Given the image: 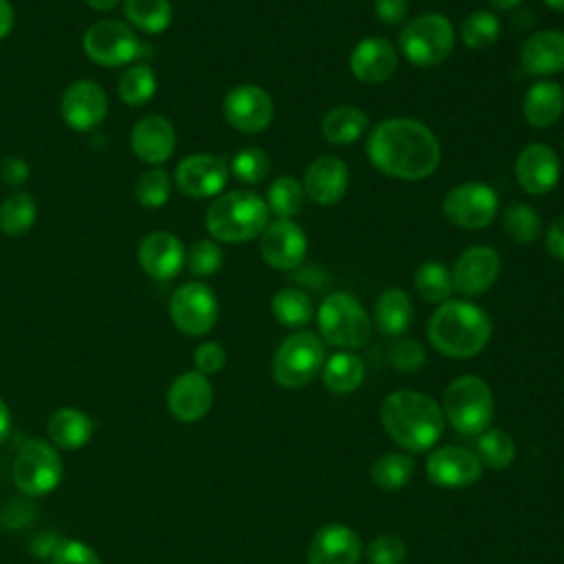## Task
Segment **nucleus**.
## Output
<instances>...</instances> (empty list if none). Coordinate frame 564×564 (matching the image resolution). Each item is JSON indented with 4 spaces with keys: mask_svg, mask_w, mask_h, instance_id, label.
Listing matches in <instances>:
<instances>
[{
    "mask_svg": "<svg viewBox=\"0 0 564 564\" xmlns=\"http://www.w3.org/2000/svg\"><path fill=\"white\" fill-rule=\"evenodd\" d=\"M368 161L386 176L421 181L436 172L441 143L432 128L410 117L379 121L366 141Z\"/></svg>",
    "mask_w": 564,
    "mask_h": 564,
    "instance_id": "obj_1",
    "label": "nucleus"
},
{
    "mask_svg": "<svg viewBox=\"0 0 564 564\" xmlns=\"http://www.w3.org/2000/svg\"><path fill=\"white\" fill-rule=\"evenodd\" d=\"M388 436L408 452L430 449L445 430L441 405L414 390L390 392L379 410Z\"/></svg>",
    "mask_w": 564,
    "mask_h": 564,
    "instance_id": "obj_2",
    "label": "nucleus"
},
{
    "mask_svg": "<svg viewBox=\"0 0 564 564\" xmlns=\"http://www.w3.org/2000/svg\"><path fill=\"white\" fill-rule=\"evenodd\" d=\"M491 337L489 315L469 300H445L427 319V339L445 357H476Z\"/></svg>",
    "mask_w": 564,
    "mask_h": 564,
    "instance_id": "obj_3",
    "label": "nucleus"
},
{
    "mask_svg": "<svg viewBox=\"0 0 564 564\" xmlns=\"http://www.w3.org/2000/svg\"><path fill=\"white\" fill-rule=\"evenodd\" d=\"M269 207L251 189H229L218 194L205 209V227L216 242H249L269 225Z\"/></svg>",
    "mask_w": 564,
    "mask_h": 564,
    "instance_id": "obj_4",
    "label": "nucleus"
},
{
    "mask_svg": "<svg viewBox=\"0 0 564 564\" xmlns=\"http://www.w3.org/2000/svg\"><path fill=\"white\" fill-rule=\"evenodd\" d=\"M454 26L443 13H421L399 31L397 46L401 55L419 68L443 64L454 51Z\"/></svg>",
    "mask_w": 564,
    "mask_h": 564,
    "instance_id": "obj_5",
    "label": "nucleus"
},
{
    "mask_svg": "<svg viewBox=\"0 0 564 564\" xmlns=\"http://www.w3.org/2000/svg\"><path fill=\"white\" fill-rule=\"evenodd\" d=\"M317 328L326 344L352 350L370 341L372 319L355 295L335 291L328 293L317 308Z\"/></svg>",
    "mask_w": 564,
    "mask_h": 564,
    "instance_id": "obj_6",
    "label": "nucleus"
},
{
    "mask_svg": "<svg viewBox=\"0 0 564 564\" xmlns=\"http://www.w3.org/2000/svg\"><path fill=\"white\" fill-rule=\"evenodd\" d=\"M445 421L465 436L485 432L494 416V397L489 386L476 375H463L454 379L441 403Z\"/></svg>",
    "mask_w": 564,
    "mask_h": 564,
    "instance_id": "obj_7",
    "label": "nucleus"
},
{
    "mask_svg": "<svg viewBox=\"0 0 564 564\" xmlns=\"http://www.w3.org/2000/svg\"><path fill=\"white\" fill-rule=\"evenodd\" d=\"M324 366V344L311 330H297L282 339L273 355L271 372L278 386L297 390Z\"/></svg>",
    "mask_w": 564,
    "mask_h": 564,
    "instance_id": "obj_8",
    "label": "nucleus"
},
{
    "mask_svg": "<svg viewBox=\"0 0 564 564\" xmlns=\"http://www.w3.org/2000/svg\"><path fill=\"white\" fill-rule=\"evenodd\" d=\"M64 476V465L57 447L44 438H29L15 454L13 482L26 496L51 494Z\"/></svg>",
    "mask_w": 564,
    "mask_h": 564,
    "instance_id": "obj_9",
    "label": "nucleus"
},
{
    "mask_svg": "<svg viewBox=\"0 0 564 564\" xmlns=\"http://www.w3.org/2000/svg\"><path fill=\"white\" fill-rule=\"evenodd\" d=\"M441 212L456 227L482 229L496 220L500 200L491 185L482 181H465L445 194Z\"/></svg>",
    "mask_w": 564,
    "mask_h": 564,
    "instance_id": "obj_10",
    "label": "nucleus"
},
{
    "mask_svg": "<svg viewBox=\"0 0 564 564\" xmlns=\"http://www.w3.org/2000/svg\"><path fill=\"white\" fill-rule=\"evenodd\" d=\"M82 46L90 62L106 68L126 66L134 62L143 51L137 33L119 20H99L88 26Z\"/></svg>",
    "mask_w": 564,
    "mask_h": 564,
    "instance_id": "obj_11",
    "label": "nucleus"
},
{
    "mask_svg": "<svg viewBox=\"0 0 564 564\" xmlns=\"http://www.w3.org/2000/svg\"><path fill=\"white\" fill-rule=\"evenodd\" d=\"M167 311L172 324L181 333L189 337H200L207 335L218 319V300L205 282L192 280L181 284L170 295Z\"/></svg>",
    "mask_w": 564,
    "mask_h": 564,
    "instance_id": "obj_12",
    "label": "nucleus"
},
{
    "mask_svg": "<svg viewBox=\"0 0 564 564\" xmlns=\"http://www.w3.org/2000/svg\"><path fill=\"white\" fill-rule=\"evenodd\" d=\"M225 121L245 134H258L273 121L275 106L271 95L256 84H238L223 99Z\"/></svg>",
    "mask_w": 564,
    "mask_h": 564,
    "instance_id": "obj_13",
    "label": "nucleus"
},
{
    "mask_svg": "<svg viewBox=\"0 0 564 564\" xmlns=\"http://www.w3.org/2000/svg\"><path fill=\"white\" fill-rule=\"evenodd\" d=\"M229 178V163L216 154H187L174 172L178 192L192 198H212L223 194Z\"/></svg>",
    "mask_w": 564,
    "mask_h": 564,
    "instance_id": "obj_14",
    "label": "nucleus"
},
{
    "mask_svg": "<svg viewBox=\"0 0 564 564\" xmlns=\"http://www.w3.org/2000/svg\"><path fill=\"white\" fill-rule=\"evenodd\" d=\"M308 240L304 229L289 218L269 220L260 234V256L262 260L278 271H293L306 258Z\"/></svg>",
    "mask_w": 564,
    "mask_h": 564,
    "instance_id": "obj_15",
    "label": "nucleus"
},
{
    "mask_svg": "<svg viewBox=\"0 0 564 564\" xmlns=\"http://www.w3.org/2000/svg\"><path fill=\"white\" fill-rule=\"evenodd\" d=\"M452 284L465 297L487 293L500 273V256L489 245H471L460 251L452 267Z\"/></svg>",
    "mask_w": 564,
    "mask_h": 564,
    "instance_id": "obj_16",
    "label": "nucleus"
},
{
    "mask_svg": "<svg viewBox=\"0 0 564 564\" xmlns=\"http://www.w3.org/2000/svg\"><path fill=\"white\" fill-rule=\"evenodd\" d=\"M59 110L68 128L77 132H88V130H95L106 119L108 95L97 82L77 79L64 90Z\"/></svg>",
    "mask_w": 564,
    "mask_h": 564,
    "instance_id": "obj_17",
    "label": "nucleus"
},
{
    "mask_svg": "<svg viewBox=\"0 0 564 564\" xmlns=\"http://www.w3.org/2000/svg\"><path fill=\"white\" fill-rule=\"evenodd\" d=\"M513 172H516L518 185L527 194L542 196V194H549L560 181V172H562L560 156L551 145L535 141L524 145L518 152Z\"/></svg>",
    "mask_w": 564,
    "mask_h": 564,
    "instance_id": "obj_18",
    "label": "nucleus"
},
{
    "mask_svg": "<svg viewBox=\"0 0 564 564\" xmlns=\"http://www.w3.org/2000/svg\"><path fill=\"white\" fill-rule=\"evenodd\" d=\"M348 66L352 77L361 84H383L397 73L399 53L390 40L368 35L350 51Z\"/></svg>",
    "mask_w": 564,
    "mask_h": 564,
    "instance_id": "obj_19",
    "label": "nucleus"
},
{
    "mask_svg": "<svg viewBox=\"0 0 564 564\" xmlns=\"http://www.w3.org/2000/svg\"><path fill=\"white\" fill-rule=\"evenodd\" d=\"M214 403V390L207 375L187 370L178 375L167 390V410L181 423L200 421Z\"/></svg>",
    "mask_w": 564,
    "mask_h": 564,
    "instance_id": "obj_20",
    "label": "nucleus"
},
{
    "mask_svg": "<svg viewBox=\"0 0 564 564\" xmlns=\"http://www.w3.org/2000/svg\"><path fill=\"white\" fill-rule=\"evenodd\" d=\"M425 471L434 485L447 487V489H460L480 478L482 463L474 452L465 447L445 445L430 454L425 463Z\"/></svg>",
    "mask_w": 564,
    "mask_h": 564,
    "instance_id": "obj_21",
    "label": "nucleus"
},
{
    "mask_svg": "<svg viewBox=\"0 0 564 564\" xmlns=\"http://www.w3.org/2000/svg\"><path fill=\"white\" fill-rule=\"evenodd\" d=\"M306 198L315 205H335L348 189V165L337 154H322L308 163L302 176Z\"/></svg>",
    "mask_w": 564,
    "mask_h": 564,
    "instance_id": "obj_22",
    "label": "nucleus"
},
{
    "mask_svg": "<svg viewBox=\"0 0 564 564\" xmlns=\"http://www.w3.org/2000/svg\"><path fill=\"white\" fill-rule=\"evenodd\" d=\"M130 148L139 161L159 167L176 150V130L163 115H145L132 126Z\"/></svg>",
    "mask_w": 564,
    "mask_h": 564,
    "instance_id": "obj_23",
    "label": "nucleus"
},
{
    "mask_svg": "<svg viewBox=\"0 0 564 564\" xmlns=\"http://www.w3.org/2000/svg\"><path fill=\"white\" fill-rule=\"evenodd\" d=\"M141 269L161 282H167L185 267V247L170 231H150L137 249Z\"/></svg>",
    "mask_w": 564,
    "mask_h": 564,
    "instance_id": "obj_24",
    "label": "nucleus"
},
{
    "mask_svg": "<svg viewBox=\"0 0 564 564\" xmlns=\"http://www.w3.org/2000/svg\"><path fill=\"white\" fill-rule=\"evenodd\" d=\"M520 66L531 77H549L564 70V31L542 29L531 33L520 48Z\"/></svg>",
    "mask_w": 564,
    "mask_h": 564,
    "instance_id": "obj_25",
    "label": "nucleus"
},
{
    "mask_svg": "<svg viewBox=\"0 0 564 564\" xmlns=\"http://www.w3.org/2000/svg\"><path fill=\"white\" fill-rule=\"evenodd\" d=\"M361 557V542L346 524L322 527L306 551L308 564H357Z\"/></svg>",
    "mask_w": 564,
    "mask_h": 564,
    "instance_id": "obj_26",
    "label": "nucleus"
},
{
    "mask_svg": "<svg viewBox=\"0 0 564 564\" xmlns=\"http://www.w3.org/2000/svg\"><path fill=\"white\" fill-rule=\"evenodd\" d=\"M564 112V88L557 82H533L522 99V117L531 128H551Z\"/></svg>",
    "mask_w": 564,
    "mask_h": 564,
    "instance_id": "obj_27",
    "label": "nucleus"
},
{
    "mask_svg": "<svg viewBox=\"0 0 564 564\" xmlns=\"http://www.w3.org/2000/svg\"><path fill=\"white\" fill-rule=\"evenodd\" d=\"M93 419L77 408H59L46 423L48 441L59 449H82L93 438Z\"/></svg>",
    "mask_w": 564,
    "mask_h": 564,
    "instance_id": "obj_28",
    "label": "nucleus"
},
{
    "mask_svg": "<svg viewBox=\"0 0 564 564\" xmlns=\"http://www.w3.org/2000/svg\"><path fill=\"white\" fill-rule=\"evenodd\" d=\"M412 322V302L410 295L399 289L390 286L379 293L375 302V326L390 337L403 335Z\"/></svg>",
    "mask_w": 564,
    "mask_h": 564,
    "instance_id": "obj_29",
    "label": "nucleus"
},
{
    "mask_svg": "<svg viewBox=\"0 0 564 564\" xmlns=\"http://www.w3.org/2000/svg\"><path fill=\"white\" fill-rule=\"evenodd\" d=\"M319 130L328 143L348 145L368 130V117L355 106H335L322 117Z\"/></svg>",
    "mask_w": 564,
    "mask_h": 564,
    "instance_id": "obj_30",
    "label": "nucleus"
},
{
    "mask_svg": "<svg viewBox=\"0 0 564 564\" xmlns=\"http://www.w3.org/2000/svg\"><path fill=\"white\" fill-rule=\"evenodd\" d=\"M322 381L335 394L355 392L364 381V361L355 352H335L322 366Z\"/></svg>",
    "mask_w": 564,
    "mask_h": 564,
    "instance_id": "obj_31",
    "label": "nucleus"
},
{
    "mask_svg": "<svg viewBox=\"0 0 564 564\" xmlns=\"http://www.w3.org/2000/svg\"><path fill=\"white\" fill-rule=\"evenodd\" d=\"M123 13L134 29L150 35L163 33L174 18L170 0H123Z\"/></svg>",
    "mask_w": 564,
    "mask_h": 564,
    "instance_id": "obj_32",
    "label": "nucleus"
},
{
    "mask_svg": "<svg viewBox=\"0 0 564 564\" xmlns=\"http://www.w3.org/2000/svg\"><path fill=\"white\" fill-rule=\"evenodd\" d=\"M414 289L416 293L430 302V304H441L445 300H449V295L454 293V284H452V273L449 269L438 262V260H425L416 267L414 271Z\"/></svg>",
    "mask_w": 564,
    "mask_h": 564,
    "instance_id": "obj_33",
    "label": "nucleus"
},
{
    "mask_svg": "<svg viewBox=\"0 0 564 564\" xmlns=\"http://www.w3.org/2000/svg\"><path fill=\"white\" fill-rule=\"evenodd\" d=\"M156 93V73L150 64H132L117 82V95L128 106H143Z\"/></svg>",
    "mask_w": 564,
    "mask_h": 564,
    "instance_id": "obj_34",
    "label": "nucleus"
},
{
    "mask_svg": "<svg viewBox=\"0 0 564 564\" xmlns=\"http://www.w3.org/2000/svg\"><path fill=\"white\" fill-rule=\"evenodd\" d=\"M304 198H306V194H304L302 181H297L293 176H278L269 185L264 203L269 207V214H273L275 218L293 220L302 212Z\"/></svg>",
    "mask_w": 564,
    "mask_h": 564,
    "instance_id": "obj_35",
    "label": "nucleus"
},
{
    "mask_svg": "<svg viewBox=\"0 0 564 564\" xmlns=\"http://www.w3.org/2000/svg\"><path fill=\"white\" fill-rule=\"evenodd\" d=\"M37 216V205L29 192H13L0 205V231L7 236L26 234Z\"/></svg>",
    "mask_w": 564,
    "mask_h": 564,
    "instance_id": "obj_36",
    "label": "nucleus"
},
{
    "mask_svg": "<svg viewBox=\"0 0 564 564\" xmlns=\"http://www.w3.org/2000/svg\"><path fill=\"white\" fill-rule=\"evenodd\" d=\"M271 313L273 317L286 328L306 326L313 317V302L300 289H280L271 297Z\"/></svg>",
    "mask_w": 564,
    "mask_h": 564,
    "instance_id": "obj_37",
    "label": "nucleus"
},
{
    "mask_svg": "<svg viewBox=\"0 0 564 564\" xmlns=\"http://www.w3.org/2000/svg\"><path fill=\"white\" fill-rule=\"evenodd\" d=\"M500 31H502V26H500L498 15L487 9L471 11L458 26V35H460L463 44L474 51L489 48L491 44H496L500 37Z\"/></svg>",
    "mask_w": 564,
    "mask_h": 564,
    "instance_id": "obj_38",
    "label": "nucleus"
},
{
    "mask_svg": "<svg viewBox=\"0 0 564 564\" xmlns=\"http://www.w3.org/2000/svg\"><path fill=\"white\" fill-rule=\"evenodd\" d=\"M414 471V460L412 456L408 454H399V452H390V454H383L379 456L375 463H372V469H370V478L372 482L383 489V491H397L401 489L410 476Z\"/></svg>",
    "mask_w": 564,
    "mask_h": 564,
    "instance_id": "obj_39",
    "label": "nucleus"
},
{
    "mask_svg": "<svg viewBox=\"0 0 564 564\" xmlns=\"http://www.w3.org/2000/svg\"><path fill=\"white\" fill-rule=\"evenodd\" d=\"M502 227L511 240L529 245L538 240L542 223H540V214L531 205L513 200L502 209Z\"/></svg>",
    "mask_w": 564,
    "mask_h": 564,
    "instance_id": "obj_40",
    "label": "nucleus"
},
{
    "mask_svg": "<svg viewBox=\"0 0 564 564\" xmlns=\"http://www.w3.org/2000/svg\"><path fill=\"white\" fill-rule=\"evenodd\" d=\"M476 456L491 469H505L516 458V443L502 430H485L478 434Z\"/></svg>",
    "mask_w": 564,
    "mask_h": 564,
    "instance_id": "obj_41",
    "label": "nucleus"
},
{
    "mask_svg": "<svg viewBox=\"0 0 564 564\" xmlns=\"http://www.w3.org/2000/svg\"><path fill=\"white\" fill-rule=\"evenodd\" d=\"M172 196V178L163 167H148L134 183V198L141 207L159 209Z\"/></svg>",
    "mask_w": 564,
    "mask_h": 564,
    "instance_id": "obj_42",
    "label": "nucleus"
},
{
    "mask_svg": "<svg viewBox=\"0 0 564 564\" xmlns=\"http://www.w3.org/2000/svg\"><path fill=\"white\" fill-rule=\"evenodd\" d=\"M229 172L245 185H256V183H262L269 172H271V159L269 154L262 150V148H256V145H249V148H242L238 150L234 156H231V163H229Z\"/></svg>",
    "mask_w": 564,
    "mask_h": 564,
    "instance_id": "obj_43",
    "label": "nucleus"
},
{
    "mask_svg": "<svg viewBox=\"0 0 564 564\" xmlns=\"http://www.w3.org/2000/svg\"><path fill=\"white\" fill-rule=\"evenodd\" d=\"M185 267L194 278H209L223 267V249L214 238L196 240L185 251Z\"/></svg>",
    "mask_w": 564,
    "mask_h": 564,
    "instance_id": "obj_44",
    "label": "nucleus"
},
{
    "mask_svg": "<svg viewBox=\"0 0 564 564\" xmlns=\"http://www.w3.org/2000/svg\"><path fill=\"white\" fill-rule=\"evenodd\" d=\"M51 564H101L97 551L75 538H62L51 551Z\"/></svg>",
    "mask_w": 564,
    "mask_h": 564,
    "instance_id": "obj_45",
    "label": "nucleus"
},
{
    "mask_svg": "<svg viewBox=\"0 0 564 564\" xmlns=\"http://www.w3.org/2000/svg\"><path fill=\"white\" fill-rule=\"evenodd\" d=\"M408 546L397 535H379L366 546V557L370 564H403Z\"/></svg>",
    "mask_w": 564,
    "mask_h": 564,
    "instance_id": "obj_46",
    "label": "nucleus"
},
{
    "mask_svg": "<svg viewBox=\"0 0 564 564\" xmlns=\"http://www.w3.org/2000/svg\"><path fill=\"white\" fill-rule=\"evenodd\" d=\"M392 366H397L403 372L419 370L425 364V348L416 339H401L390 355Z\"/></svg>",
    "mask_w": 564,
    "mask_h": 564,
    "instance_id": "obj_47",
    "label": "nucleus"
},
{
    "mask_svg": "<svg viewBox=\"0 0 564 564\" xmlns=\"http://www.w3.org/2000/svg\"><path fill=\"white\" fill-rule=\"evenodd\" d=\"M227 364V352L218 341H203L194 350V366L203 375H214Z\"/></svg>",
    "mask_w": 564,
    "mask_h": 564,
    "instance_id": "obj_48",
    "label": "nucleus"
},
{
    "mask_svg": "<svg viewBox=\"0 0 564 564\" xmlns=\"http://www.w3.org/2000/svg\"><path fill=\"white\" fill-rule=\"evenodd\" d=\"M372 11L386 26H399L408 15V0H375Z\"/></svg>",
    "mask_w": 564,
    "mask_h": 564,
    "instance_id": "obj_49",
    "label": "nucleus"
},
{
    "mask_svg": "<svg viewBox=\"0 0 564 564\" xmlns=\"http://www.w3.org/2000/svg\"><path fill=\"white\" fill-rule=\"evenodd\" d=\"M0 178L9 185V187H20L29 181V165L24 159L20 156H7L0 163Z\"/></svg>",
    "mask_w": 564,
    "mask_h": 564,
    "instance_id": "obj_50",
    "label": "nucleus"
},
{
    "mask_svg": "<svg viewBox=\"0 0 564 564\" xmlns=\"http://www.w3.org/2000/svg\"><path fill=\"white\" fill-rule=\"evenodd\" d=\"M544 245H546V251L555 258V260H562L564 262V214L557 216L549 229H546V236H544Z\"/></svg>",
    "mask_w": 564,
    "mask_h": 564,
    "instance_id": "obj_51",
    "label": "nucleus"
},
{
    "mask_svg": "<svg viewBox=\"0 0 564 564\" xmlns=\"http://www.w3.org/2000/svg\"><path fill=\"white\" fill-rule=\"evenodd\" d=\"M15 24V13L9 0H0V40H4Z\"/></svg>",
    "mask_w": 564,
    "mask_h": 564,
    "instance_id": "obj_52",
    "label": "nucleus"
},
{
    "mask_svg": "<svg viewBox=\"0 0 564 564\" xmlns=\"http://www.w3.org/2000/svg\"><path fill=\"white\" fill-rule=\"evenodd\" d=\"M9 432H11V412H9L7 401L0 397V443L7 441Z\"/></svg>",
    "mask_w": 564,
    "mask_h": 564,
    "instance_id": "obj_53",
    "label": "nucleus"
},
{
    "mask_svg": "<svg viewBox=\"0 0 564 564\" xmlns=\"http://www.w3.org/2000/svg\"><path fill=\"white\" fill-rule=\"evenodd\" d=\"M95 11H112L121 0H84Z\"/></svg>",
    "mask_w": 564,
    "mask_h": 564,
    "instance_id": "obj_54",
    "label": "nucleus"
},
{
    "mask_svg": "<svg viewBox=\"0 0 564 564\" xmlns=\"http://www.w3.org/2000/svg\"><path fill=\"white\" fill-rule=\"evenodd\" d=\"M494 9H502V11H507V9H516L522 0H487Z\"/></svg>",
    "mask_w": 564,
    "mask_h": 564,
    "instance_id": "obj_55",
    "label": "nucleus"
},
{
    "mask_svg": "<svg viewBox=\"0 0 564 564\" xmlns=\"http://www.w3.org/2000/svg\"><path fill=\"white\" fill-rule=\"evenodd\" d=\"M542 2H544L549 9L564 13V0H542Z\"/></svg>",
    "mask_w": 564,
    "mask_h": 564,
    "instance_id": "obj_56",
    "label": "nucleus"
}]
</instances>
